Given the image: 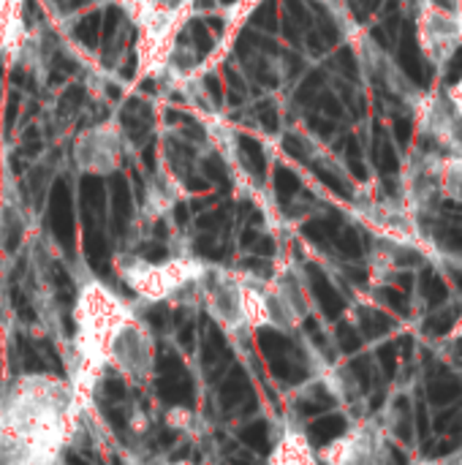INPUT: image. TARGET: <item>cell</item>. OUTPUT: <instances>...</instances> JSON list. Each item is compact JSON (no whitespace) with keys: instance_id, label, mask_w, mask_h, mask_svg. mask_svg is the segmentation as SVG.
<instances>
[{"instance_id":"cell-1","label":"cell","mask_w":462,"mask_h":465,"mask_svg":"<svg viewBox=\"0 0 462 465\" xmlns=\"http://www.w3.org/2000/svg\"><path fill=\"white\" fill-rule=\"evenodd\" d=\"M76 420L65 379L16 376L0 398V465H63Z\"/></svg>"},{"instance_id":"cell-2","label":"cell","mask_w":462,"mask_h":465,"mask_svg":"<svg viewBox=\"0 0 462 465\" xmlns=\"http://www.w3.org/2000/svg\"><path fill=\"white\" fill-rule=\"evenodd\" d=\"M207 262L191 256H172L163 262H147L131 253L117 256V275L144 302H172V305H199L202 278Z\"/></svg>"},{"instance_id":"cell-3","label":"cell","mask_w":462,"mask_h":465,"mask_svg":"<svg viewBox=\"0 0 462 465\" xmlns=\"http://www.w3.org/2000/svg\"><path fill=\"white\" fill-rule=\"evenodd\" d=\"M199 305L212 316V322L231 338H248L251 327L245 319V289H242V272H231L223 267L207 264V272L202 278V297Z\"/></svg>"},{"instance_id":"cell-4","label":"cell","mask_w":462,"mask_h":465,"mask_svg":"<svg viewBox=\"0 0 462 465\" xmlns=\"http://www.w3.org/2000/svg\"><path fill=\"white\" fill-rule=\"evenodd\" d=\"M109 365L131 384H147L155 373V341L147 324L133 316L109 346Z\"/></svg>"},{"instance_id":"cell-5","label":"cell","mask_w":462,"mask_h":465,"mask_svg":"<svg viewBox=\"0 0 462 465\" xmlns=\"http://www.w3.org/2000/svg\"><path fill=\"white\" fill-rule=\"evenodd\" d=\"M387 430L376 420L357 422L340 439L319 452L321 465H384L387 460Z\"/></svg>"},{"instance_id":"cell-6","label":"cell","mask_w":462,"mask_h":465,"mask_svg":"<svg viewBox=\"0 0 462 465\" xmlns=\"http://www.w3.org/2000/svg\"><path fill=\"white\" fill-rule=\"evenodd\" d=\"M417 41L422 54L436 68H444L462 46V14L422 3L417 16Z\"/></svg>"},{"instance_id":"cell-7","label":"cell","mask_w":462,"mask_h":465,"mask_svg":"<svg viewBox=\"0 0 462 465\" xmlns=\"http://www.w3.org/2000/svg\"><path fill=\"white\" fill-rule=\"evenodd\" d=\"M74 161L87 174H98V177L112 174L123 161V136H120V131L112 123L84 131L74 144Z\"/></svg>"},{"instance_id":"cell-8","label":"cell","mask_w":462,"mask_h":465,"mask_svg":"<svg viewBox=\"0 0 462 465\" xmlns=\"http://www.w3.org/2000/svg\"><path fill=\"white\" fill-rule=\"evenodd\" d=\"M267 465H321L319 452L313 450L308 433L300 425H283L280 436L275 439Z\"/></svg>"},{"instance_id":"cell-9","label":"cell","mask_w":462,"mask_h":465,"mask_svg":"<svg viewBox=\"0 0 462 465\" xmlns=\"http://www.w3.org/2000/svg\"><path fill=\"white\" fill-rule=\"evenodd\" d=\"M25 41L19 0H0V52H16Z\"/></svg>"},{"instance_id":"cell-10","label":"cell","mask_w":462,"mask_h":465,"mask_svg":"<svg viewBox=\"0 0 462 465\" xmlns=\"http://www.w3.org/2000/svg\"><path fill=\"white\" fill-rule=\"evenodd\" d=\"M438 188H441V196L462 204V150L460 153H449V155H441V163H438Z\"/></svg>"},{"instance_id":"cell-11","label":"cell","mask_w":462,"mask_h":465,"mask_svg":"<svg viewBox=\"0 0 462 465\" xmlns=\"http://www.w3.org/2000/svg\"><path fill=\"white\" fill-rule=\"evenodd\" d=\"M174 202H177V188H174V183L158 180V183H152L150 191H147L144 213H147L150 218H158V215L169 213V210L174 207Z\"/></svg>"},{"instance_id":"cell-12","label":"cell","mask_w":462,"mask_h":465,"mask_svg":"<svg viewBox=\"0 0 462 465\" xmlns=\"http://www.w3.org/2000/svg\"><path fill=\"white\" fill-rule=\"evenodd\" d=\"M166 425H169L172 430L191 433V430L196 428V414H193L191 409H182V406L169 409V411H166Z\"/></svg>"},{"instance_id":"cell-13","label":"cell","mask_w":462,"mask_h":465,"mask_svg":"<svg viewBox=\"0 0 462 465\" xmlns=\"http://www.w3.org/2000/svg\"><path fill=\"white\" fill-rule=\"evenodd\" d=\"M447 101L452 104V109H455V114L460 117V123H462V74H460V79L449 87V93H447Z\"/></svg>"},{"instance_id":"cell-14","label":"cell","mask_w":462,"mask_h":465,"mask_svg":"<svg viewBox=\"0 0 462 465\" xmlns=\"http://www.w3.org/2000/svg\"><path fill=\"white\" fill-rule=\"evenodd\" d=\"M147 428H150V420H147L144 414H136V417H131V430H133V436H142V433H147Z\"/></svg>"},{"instance_id":"cell-15","label":"cell","mask_w":462,"mask_h":465,"mask_svg":"<svg viewBox=\"0 0 462 465\" xmlns=\"http://www.w3.org/2000/svg\"><path fill=\"white\" fill-rule=\"evenodd\" d=\"M428 5H438V8H447V11H460L462 14V0H425Z\"/></svg>"},{"instance_id":"cell-16","label":"cell","mask_w":462,"mask_h":465,"mask_svg":"<svg viewBox=\"0 0 462 465\" xmlns=\"http://www.w3.org/2000/svg\"><path fill=\"white\" fill-rule=\"evenodd\" d=\"M436 465H462V450H457L455 455H449V458H444L441 463Z\"/></svg>"},{"instance_id":"cell-17","label":"cell","mask_w":462,"mask_h":465,"mask_svg":"<svg viewBox=\"0 0 462 465\" xmlns=\"http://www.w3.org/2000/svg\"><path fill=\"white\" fill-rule=\"evenodd\" d=\"M163 465H193L191 460H169V463H163Z\"/></svg>"}]
</instances>
